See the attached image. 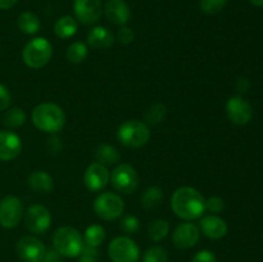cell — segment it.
<instances>
[{"label":"cell","instance_id":"1","mask_svg":"<svg viewBox=\"0 0 263 262\" xmlns=\"http://www.w3.org/2000/svg\"><path fill=\"white\" fill-rule=\"evenodd\" d=\"M171 207L179 217L184 220H194L204 213L205 199L194 188L182 186L172 195Z\"/></svg>","mask_w":263,"mask_h":262},{"label":"cell","instance_id":"2","mask_svg":"<svg viewBox=\"0 0 263 262\" xmlns=\"http://www.w3.org/2000/svg\"><path fill=\"white\" fill-rule=\"evenodd\" d=\"M32 122L44 133L55 134L63 128L66 115L59 105L53 103H41L32 110Z\"/></svg>","mask_w":263,"mask_h":262},{"label":"cell","instance_id":"3","mask_svg":"<svg viewBox=\"0 0 263 262\" xmlns=\"http://www.w3.org/2000/svg\"><path fill=\"white\" fill-rule=\"evenodd\" d=\"M84 239L80 231L71 226L59 228L53 235V247L61 256L77 257L84 249Z\"/></svg>","mask_w":263,"mask_h":262},{"label":"cell","instance_id":"4","mask_svg":"<svg viewBox=\"0 0 263 262\" xmlns=\"http://www.w3.org/2000/svg\"><path fill=\"white\" fill-rule=\"evenodd\" d=\"M117 138L122 145L138 149L148 143L151 139V130L148 125L141 121H127L118 127Z\"/></svg>","mask_w":263,"mask_h":262},{"label":"cell","instance_id":"5","mask_svg":"<svg viewBox=\"0 0 263 262\" xmlns=\"http://www.w3.org/2000/svg\"><path fill=\"white\" fill-rule=\"evenodd\" d=\"M51 54H53L51 44L44 38H35L26 44L22 58L26 66L36 69L48 64L51 58Z\"/></svg>","mask_w":263,"mask_h":262},{"label":"cell","instance_id":"6","mask_svg":"<svg viewBox=\"0 0 263 262\" xmlns=\"http://www.w3.org/2000/svg\"><path fill=\"white\" fill-rule=\"evenodd\" d=\"M110 182L117 192L131 194L139 186V175L131 164L121 163L110 174Z\"/></svg>","mask_w":263,"mask_h":262},{"label":"cell","instance_id":"7","mask_svg":"<svg viewBox=\"0 0 263 262\" xmlns=\"http://www.w3.org/2000/svg\"><path fill=\"white\" fill-rule=\"evenodd\" d=\"M108 254L113 262H138L140 257L139 247L127 236H117L110 241Z\"/></svg>","mask_w":263,"mask_h":262},{"label":"cell","instance_id":"8","mask_svg":"<svg viewBox=\"0 0 263 262\" xmlns=\"http://www.w3.org/2000/svg\"><path fill=\"white\" fill-rule=\"evenodd\" d=\"M125 210V203L120 195L115 193H103L94 202V211L103 220H116Z\"/></svg>","mask_w":263,"mask_h":262},{"label":"cell","instance_id":"9","mask_svg":"<svg viewBox=\"0 0 263 262\" xmlns=\"http://www.w3.org/2000/svg\"><path fill=\"white\" fill-rule=\"evenodd\" d=\"M23 215L22 202L14 195H8L0 200V225L13 229L20 223Z\"/></svg>","mask_w":263,"mask_h":262},{"label":"cell","instance_id":"10","mask_svg":"<svg viewBox=\"0 0 263 262\" xmlns=\"http://www.w3.org/2000/svg\"><path fill=\"white\" fill-rule=\"evenodd\" d=\"M15 252L23 262H43L46 248L40 239L27 235L18 240Z\"/></svg>","mask_w":263,"mask_h":262},{"label":"cell","instance_id":"11","mask_svg":"<svg viewBox=\"0 0 263 262\" xmlns=\"http://www.w3.org/2000/svg\"><path fill=\"white\" fill-rule=\"evenodd\" d=\"M25 223L30 231L35 234H43L50 228L51 216L46 207L41 204H33L25 215Z\"/></svg>","mask_w":263,"mask_h":262},{"label":"cell","instance_id":"12","mask_svg":"<svg viewBox=\"0 0 263 262\" xmlns=\"http://www.w3.org/2000/svg\"><path fill=\"white\" fill-rule=\"evenodd\" d=\"M102 0H74L76 18L84 25H92L102 15Z\"/></svg>","mask_w":263,"mask_h":262},{"label":"cell","instance_id":"13","mask_svg":"<svg viewBox=\"0 0 263 262\" xmlns=\"http://www.w3.org/2000/svg\"><path fill=\"white\" fill-rule=\"evenodd\" d=\"M200 231L195 223H180L172 234V241L179 249H189L194 247L199 240Z\"/></svg>","mask_w":263,"mask_h":262},{"label":"cell","instance_id":"14","mask_svg":"<svg viewBox=\"0 0 263 262\" xmlns=\"http://www.w3.org/2000/svg\"><path fill=\"white\" fill-rule=\"evenodd\" d=\"M226 113L231 122L236 125H246L251 121L253 110L252 105L240 97H233L226 103Z\"/></svg>","mask_w":263,"mask_h":262},{"label":"cell","instance_id":"15","mask_svg":"<svg viewBox=\"0 0 263 262\" xmlns=\"http://www.w3.org/2000/svg\"><path fill=\"white\" fill-rule=\"evenodd\" d=\"M109 179L110 174L108 169L99 162H94V163L90 164L84 175L85 185L91 192H98V190H102L103 188L107 186Z\"/></svg>","mask_w":263,"mask_h":262},{"label":"cell","instance_id":"16","mask_svg":"<svg viewBox=\"0 0 263 262\" xmlns=\"http://www.w3.org/2000/svg\"><path fill=\"white\" fill-rule=\"evenodd\" d=\"M22 149L21 138L12 131H0V161L17 158Z\"/></svg>","mask_w":263,"mask_h":262},{"label":"cell","instance_id":"17","mask_svg":"<svg viewBox=\"0 0 263 262\" xmlns=\"http://www.w3.org/2000/svg\"><path fill=\"white\" fill-rule=\"evenodd\" d=\"M104 12L105 17L118 26H125L131 18L130 8L123 0H108Z\"/></svg>","mask_w":263,"mask_h":262},{"label":"cell","instance_id":"18","mask_svg":"<svg viewBox=\"0 0 263 262\" xmlns=\"http://www.w3.org/2000/svg\"><path fill=\"white\" fill-rule=\"evenodd\" d=\"M200 229L207 238L221 239L228 234V225L218 216H205L200 221Z\"/></svg>","mask_w":263,"mask_h":262},{"label":"cell","instance_id":"19","mask_svg":"<svg viewBox=\"0 0 263 262\" xmlns=\"http://www.w3.org/2000/svg\"><path fill=\"white\" fill-rule=\"evenodd\" d=\"M115 43V36L108 28L97 26L87 33V44L94 49H107Z\"/></svg>","mask_w":263,"mask_h":262},{"label":"cell","instance_id":"20","mask_svg":"<svg viewBox=\"0 0 263 262\" xmlns=\"http://www.w3.org/2000/svg\"><path fill=\"white\" fill-rule=\"evenodd\" d=\"M28 185L40 193H49L53 189V179L45 171H33L27 179Z\"/></svg>","mask_w":263,"mask_h":262},{"label":"cell","instance_id":"21","mask_svg":"<svg viewBox=\"0 0 263 262\" xmlns=\"http://www.w3.org/2000/svg\"><path fill=\"white\" fill-rule=\"evenodd\" d=\"M17 26L23 33L33 35V33H36L39 30H40L41 23H40V20H39V17L35 14V13L23 12L21 13L20 17H18Z\"/></svg>","mask_w":263,"mask_h":262},{"label":"cell","instance_id":"22","mask_svg":"<svg viewBox=\"0 0 263 262\" xmlns=\"http://www.w3.org/2000/svg\"><path fill=\"white\" fill-rule=\"evenodd\" d=\"M54 32L58 38L68 39L77 32V22L71 15H64L59 18L54 26Z\"/></svg>","mask_w":263,"mask_h":262},{"label":"cell","instance_id":"23","mask_svg":"<svg viewBox=\"0 0 263 262\" xmlns=\"http://www.w3.org/2000/svg\"><path fill=\"white\" fill-rule=\"evenodd\" d=\"M120 153L117 149L108 144H102L98 146L97 152H95V159L99 163L104 164V166H109V164H115L120 161Z\"/></svg>","mask_w":263,"mask_h":262},{"label":"cell","instance_id":"24","mask_svg":"<svg viewBox=\"0 0 263 262\" xmlns=\"http://www.w3.org/2000/svg\"><path fill=\"white\" fill-rule=\"evenodd\" d=\"M162 199H163V192L159 188L152 186L143 193L140 202L141 205L146 210H156L161 204Z\"/></svg>","mask_w":263,"mask_h":262},{"label":"cell","instance_id":"25","mask_svg":"<svg viewBox=\"0 0 263 262\" xmlns=\"http://www.w3.org/2000/svg\"><path fill=\"white\" fill-rule=\"evenodd\" d=\"M105 231L100 225H91L85 231V244L90 247H99L104 241Z\"/></svg>","mask_w":263,"mask_h":262},{"label":"cell","instance_id":"26","mask_svg":"<svg viewBox=\"0 0 263 262\" xmlns=\"http://www.w3.org/2000/svg\"><path fill=\"white\" fill-rule=\"evenodd\" d=\"M170 231V223L166 220H154L149 225L148 234L149 238L154 241H159L167 236Z\"/></svg>","mask_w":263,"mask_h":262},{"label":"cell","instance_id":"27","mask_svg":"<svg viewBox=\"0 0 263 262\" xmlns=\"http://www.w3.org/2000/svg\"><path fill=\"white\" fill-rule=\"evenodd\" d=\"M87 55V46L85 45L81 41H76L72 45H69V48L67 49V59H68L71 63L79 64L86 58Z\"/></svg>","mask_w":263,"mask_h":262},{"label":"cell","instance_id":"28","mask_svg":"<svg viewBox=\"0 0 263 262\" xmlns=\"http://www.w3.org/2000/svg\"><path fill=\"white\" fill-rule=\"evenodd\" d=\"M26 121V113L21 108H12L4 116V123L8 127H21Z\"/></svg>","mask_w":263,"mask_h":262},{"label":"cell","instance_id":"29","mask_svg":"<svg viewBox=\"0 0 263 262\" xmlns=\"http://www.w3.org/2000/svg\"><path fill=\"white\" fill-rule=\"evenodd\" d=\"M168 261V252L163 247H152L144 253L143 262H167Z\"/></svg>","mask_w":263,"mask_h":262},{"label":"cell","instance_id":"30","mask_svg":"<svg viewBox=\"0 0 263 262\" xmlns=\"http://www.w3.org/2000/svg\"><path fill=\"white\" fill-rule=\"evenodd\" d=\"M199 8L207 14H216L225 8L228 0H198Z\"/></svg>","mask_w":263,"mask_h":262},{"label":"cell","instance_id":"31","mask_svg":"<svg viewBox=\"0 0 263 262\" xmlns=\"http://www.w3.org/2000/svg\"><path fill=\"white\" fill-rule=\"evenodd\" d=\"M164 115H166V107L163 104H154L146 112L145 120L148 121V123H158L163 120Z\"/></svg>","mask_w":263,"mask_h":262},{"label":"cell","instance_id":"32","mask_svg":"<svg viewBox=\"0 0 263 262\" xmlns=\"http://www.w3.org/2000/svg\"><path fill=\"white\" fill-rule=\"evenodd\" d=\"M121 228L125 233L133 234L139 230V220L135 216H126L121 221Z\"/></svg>","mask_w":263,"mask_h":262},{"label":"cell","instance_id":"33","mask_svg":"<svg viewBox=\"0 0 263 262\" xmlns=\"http://www.w3.org/2000/svg\"><path fill=\"white\" fill-rule=\"evenodd\" d=\"M225 208V203L220 197H211L205 199V210L213 213H218Z\"/></svg>","mask_w":263,"mask_h":262},{"label":"cell","instance_id":"34","mask_svg":"<svg viewBox=\"0 0 263 262\" xmlns=\"http://www.w3.org/2000/svg\"><path fill=\"white\" fill-rule=\"evenodd\" d=\"M98 259V251L94 247H90L85 244L81 254H80L79 262H97Z\"/></svg>","mask_w":263,"mask_h":262},{"label":"cell","instance_id":"35","mask_svg":"<svg viewBox=\"0 0 263 262\" xmlns=\"http://www.w3.org/2000/svg\"><path fill=\"white\" fill-rule=\"evenodd\" d=\"M134 36H135L134 35V31L131 30V28L126 27V26H123V27L121 28L117 33V38H118V40H120V43L125 44V45L133 43Z\"/></svg>","mask_w":263,"mask_h":262},{"label":"cell","instance_id":"36","mask_svg":"<svg viewBox=\"0 0 263 262\" xmlns=\"http://www.w3.org/2000/svg\"><path fill=\"white\" fill-rule=\"evenodd\" d=\"M192 262H216V256L210 251H200L195 253Z\"/></svg>","mask_w":263,"mask_h":262},{"label":"cell","instance_id":"37","mask_svg":"<svg viewBox=\"0 0 263 262\" xmlns=\"http://www.w3.org/2000/svg\"><path fill=\"white\" fill-rule=\"evenodd\" d=\"M10 104V94L5 86L0 84V110H4Z\"/></svg>","mask_w":263,"mask_h":262},{"label":"cell","instance_id":"38","mask_svg":"<svg viewBox=\"0 0 263 262\" xmlns=\"http://www.w3.org/2000/svg\"><path fill=\"white\" fill-rule=\"evenodd\" d=\"M48 148L50 149L53 153H58V152H61V149H62L61 140H59L57 136H53V138H50L48 140Z\"/></svg>","mask_w":263,"mask_h":262},{"label":"cell","instance_id":"39","mask_svg":"<svg viewBox=\"0 0 263 262\" xmlns=\"http://www.w3.org/2000/svg\"><path fill=\"white\" fill-rule=\"evenodd\" d=\"M17 0H0V9H9L14 7Z\"/></svg>","mask_w":263,"mask_h":262},{"label":"cell","instance_id":"40","mask_svg":"<svg viewBox=\"0 0 263 262\" xmlns=\"http://www.w3.org/2000/svg\"><path fill=\"white\" fill-rule=\"evenodd\" d=\"M251 3L256 7H263V0H251Z\"/></svg>","mask_w":263,"mask_h":262},{"label":"cell","instance_id":"41","mask_svg":"<svg viewBox=\"0 0 263 262\" xmlns=\"http://www.w3.org/2000/svg\"><path fill=\"white\" fill-rule=\"evenodd\" d=\"M49 262H61V259H54V261H49Z\"/></svg>","mask_w":263,"mask_h":262}]
</instances>
